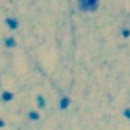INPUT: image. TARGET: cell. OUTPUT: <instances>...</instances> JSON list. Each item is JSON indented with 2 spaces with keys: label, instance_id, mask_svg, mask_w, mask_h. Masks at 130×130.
<instances>
[{
  "label": "cell",
  "instance_id": "3957f363",
  "mask_svg": "<svg viewBox=\"0 0 130 130\" xmlns=\"http://www.w3.org/2000/svg\"><path fill=\"white\" fill-rule=\"evenodd\" d=\"M6 23L9 26V27L12 28V29H15L18 27V22L14 19H7Z\"/></svg>",
  "mask_w": 130,
  "mask_h": 130
},
{
  "label": "cell",
  "instance_id": "5b68a950",
  "mask_svg": "<svg viewBox=\"0 0 130 130\" xmlns=\"http://www.w3.org/2000/svg\"><path fill=\"white\" fill-rule=\"evenodd\" d=\"M37 103H38V106L40 108H43L45 106V100L42 96H39L37 97Z\"/></svg>",
  "mask_w": 130,
  "mask_h": 130
},
{
  "label": "cell",
  "instance_id": "6da1fadb",
  "mask_svg": "<svg viewBox=\"0 0 130 130\" xmlns=\"http://www.w3.org/2000/svg\"><path fill=\"white\" fill-rule=\"evenodd\" d=\"M97 5V0H81L80 2V7L82 10H92Z\"/></svg>",
  "mask_w": 130,
  "mask_h": 130
},
{
  "label": "cell",
  "instance_id": "7a4b0ae2",
  "mask_svg": "<svg viewBox=\"0 0 130 130\" xmlns=\"http://www.w3.org/2000/svg\"><path fill=\"white\" fill-rule=\"evenodd\" d=\"M70 104V99L68 97H63L59 102V107L61 110H65Z\"/></svg>",
  "mask_w": 130,
  "mask_h": 130
},
{
  "label": "cell",
  "instance_id": "9c48e42d",
  "mask_svg": "<svg viewBox=\"0 0 130 130\" xmlns=\"http://www.w3.org/2000/svg\"><path fill=\"white\" fill-rule=\"evenodd\" d=\"M122 36H123L124 37H128L130 36V31L127 29H124L123 31H122Z\"/></svg>",
  "mask_w": 130,
  "mask_h": 130
},
{
  "label": "cell",
  "instance_id": "ba28073f",
  "mask_svg": "<svg viewBox=\"0 0 130 130\" xmlns=\"http://www.w3.org/2000/svg\"><path fill=\"white\" fill-rule=\"evenodd\" d=\"M124 116L127 118V120H130V109L127 108L126 110L124 111Z\"/></svg>",
  "mask_w": 130,
  "mask_h": 130
},
{
  "label": "cell",
  "instance_id": "8992f818",
  "mask_svg": "<svg viewBox=\"0 0 130 130\" xmlns=\"http://www.w3.org/2000/svg\"><path fill=\"white\" fill-rule=\"evenodd\" d=\"M4 44H5V46L6 47H13L15 45V41L13 39V38H7L5 42H4Z\"/></svg>",
  "mask_w": 130,
  "mask_h": 130
},
{
  "label": "cell",
  "instance_id": "52a82bcc",
  "mask_svg": "<svg viewBox=\"0 0 130 130\" xmlns=\"http://www.w3.org/2000/svg\"><path fill=\"white\" fill-rule=\"evenodd\" d=\"M28 117H29L30 120H37L39 119V114L37 113V112H31L29 113V115H28Z\"/></svg>",
  "mask_w": 130,
  "mask_h": 130
},
{
  "label": "cell",
  "instance_id": "277c9868",
  "mask_svg": "<svg viewBox=\"0 0 130 130\" xmlns=\"http://www.w3.org/2000/svg\"><path fill=\"white\" fill-rule=\"evenodd\" d=\"M3 100L5 101V102H8V101H10L13 99V95L9 92H4L3 93Z\"/></svg>",
  "mask_w": 130,
  "mask_h": 130
},
{
  "label": "cell",
  "instance_id": "30bf717a",
  "mask_svg": "<svg viewBox=\"0 0 130 130\" xmlns=\"http://www.w3.org/2000/svg\"><path fill=\"white\" fill-rule=\"evenodd\" d=\"M4 126V122L3 120H0V127H3Z\"/></svg>",
  "mask_w": 130,
  "mask_h": 130
}]
</instances>
